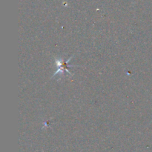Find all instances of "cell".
Listing matches in <instances>:
<instances>
[]
</instances>
